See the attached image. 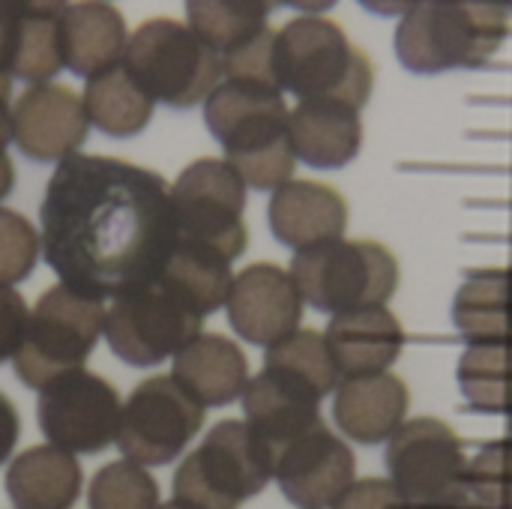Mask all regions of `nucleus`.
Masks as SVG:
<instances>
[{
	"instance_id": "f257e3e1",
	"label": "nucleus",
	"mask_w": 512,
	"mask_h": 509,
	"mask_svg": "<svg viewBox=\"0 0 512 509\" xmlns=\"http://www.w3.org/2000/svg\"><path fill=\"white\" fill-rule=\"evenodd\" d=\"M39 222L45 264L93 300L156 282L177 249L165 180L114 156L63 159L45 186Z\"/></svg>"
},
{
	"instance_id": "f03ea898",
	"label": "nucleus",
	"mask_w": 512,
	"mask_h": 509,
	"mask_svg": "<svg viewBox=\"0 0 512 509\" xmlns=\"http://www.w3.org/2000/svg\"><path fill=\"white\" fill-rule=\"evenodd\" d=\"M291 108L279 87L255 81H228L207 96L204 123L225 150V162L252 189H279L294 180V141L288 129Z\"/></svg>"
},
{
	"instance_id": "7ed1b4c3",
	"label": "nucleus",
	"mask_w": 512,
	"mask_h": 509,
	"mask_svg": "<svg viewBox=\"0 0 512 509\" xmlns=\"http://www.w3.org/2000/svg\"><path fill=\"white\" fill-rule=\"evenodd\" d=\"M510 3L498 0H423L399 18L393 45L405 69L438 75L447 69H477L504 42Z\"/></svg>"
},
{
	"instance_id": "20e7f679",
	"label": "nucleus",
	"mask_w": 512,
	"mask_h": 509,
	"mask_svg": "<svg viewBox=\"0 0 512 509\" xmlns=\"http://www.w3.org/2000/svg\"><path fill=\"white\" fill-rule=\"evenodd\" d=\"M276 81L303 99H333L354 111L369 102L372 60L324 15H300L276 30Z\"/></svg>"
},
{
	"instance_id": "39448f33",
	"label": "nucleus",
	"mask_w": 512,
	"mask_h": 509,
	"mask_svg": "<svg viewBox=\"0 0 512 509\" xmlns=\"http://www.w3.org/2000/svg\"><path fill=\"white\" fill-rule=\"evenodd\" d=\"M123 66L168 108H192L222 84V57L183 21L147 18L126 42Z\"/></svg>"
},
{
	"instance_id": "423d86ee",
	"label": "nucleus",
	"mask_w": 512,
	"mask_h": 509,
	"mask_svg": "<svg viewBox=\"0 0 512 509\" xmlns=\"http://www.w3.org/2000/svg\"><path fill=\"white\" fill-rule=\"evenodd\" d=\"M105 333L102 300L78 294L75 288L57 282L39 294L21 348L15 351V375L24 387L42 390L51 381L78 372L99 336Z\"/></svg>"
},
{
	"instance_id": "0eeeda50",
	"label": "nucleus",
	"mask_w": 512,
	"mask_h": 509,
	"mask_svg": "<svg viewBox=\"0 0 512 509\" xmlns=\"http://www.w3.org/2000/svg\"><path fill=\"white\" fill-rule=\"evenodd\" d=\"M273 480L270 447L240 420L216 423L174 474V501L195 509H240Z\"/></svg>"
},
{
	"instance_id": "6e6552de",
	"label": "nucleus",
	"mask_w": 512,
	"mask_h": 509,
	"mask_svg": "<svg viewBox=\"0 0 512 509\" xmlns=\"http://www.w3.org/2000/svg\"><path fill=\"white\" fill-rule=\"evenodd\" d=\"M288 273L303 303L330 315L384 306L399 285V264L390 249L348 237L297 252Z\"/></svg>"
},
{
	"instance_id": "1a4fd4ad",
	"label": "nucleus",
	"mask_w": 512,
	"mask_h": 509,
	"mask_svg": "<svg viewBox=\"0 0 512 509\" xmlns=\"http://www.w3.org/2000/svg\"><path fill=\"white\" fill-rule=\"evenodd\" d=\"M171 207L177 243H192L234 261L249 243L243 222L246 183L225 159H195L174 180Z\"/></svg>"
},
{
	"instance_id": "9d476101",
	"label": "nucleus",
	"mask_w": 512,
	"mask_h": 509,
	"mask_svg": "<svg viewBox=\"0 0 512 509\" xmlns=\"http://www.w3.org/2000/svg\"><path fill=\"white\" fill-rule=\"evenodd\" d=\"M204 318L162 279L123 294L105 312V339L126 366H159L201 336Z\"/></svg>"
},
{
	"instance_id": "9b49d317",
	"label": "nucleus",
	"mask_w": 512,
	"mask_h": 509,
	"mask_svg": "<svg viewBox=\"0 0 512 509\" xmlns=\"http://www.w3.org/2000/svg\"><path fill=\"white\" fill-rule=\"evenodd\" d=\"M387 471L390 483L402 495L408 509H429L456 501L465 492L468 459L459 435L432 417L405 423L387 441Z\"/></svg>"
},
{
	"instance_id": "f8f14e48",
	"label": "nucleus",
	"mask_w": 512,
	"mask_h": 509,
	"mask_svg": "<svg viewBox=\"0 0 512 509\" xmlns=\"http://www.w3.org/2000/svg\"><path fill=\"white\" fill-rule=\"evenodd\" d=\"M204 411L207 408L192 399L171 375L147 378L129 393L120 411L117 447L126 462L141 468L168 465L201 432Z\"/></svg>"
},
{
	"instance_id": "ddd939ff",
	"label": "nucleus",
	"mask_w": 512,
	"mask_h": 509,
	"mask_svg": "<svg viewBox=\"0 0 512 509\" xmlns=\"http://www.w3.org/2000/svg\"><path fill=\"white\" fill-rule=\"evenodd\" d=\"M120 396L93 372H69L39 390V429L51 447L66 453H102L120 432Z\"/></svg>"
},
{
	"instance_id": "4468645a",
	"label": "nucleus",
	"mask_w": 512,
	"mask_h": 509,
	"mask_svg": "<svg viewBox=\"0 0 512 509\" xmlns=\"http://www.w3.org/2000/svg\"><path fill=\"white\" fill-rule=\"evenodd\" d=\"M354 453L324 423L276 453L273 480L300 509H333L354 486Z\"/></svg>"
},
{
	"instance_id": "2eb2a0df",
	"label": "nucleus",
	"mask_w": 512,
	"mask_h": 509,
	"mask_svg": "<svg viewBox=\"0 0 512 509\" xmlns=\"http://www.w3.org/2000/svg\"><path fill=\"white\" fill-rule=\"evenodd\" d=\"M303 297L288 270L258 261L240 270L231 282L225 309L240 339L270 348L300 330Z\"/></svg>"
},
{
	"instance_id": "dca6fc26",
	"label": "nucleus",
	"mask_w": 512,
	"mask_h": 509,
	"mask_svg": "<svg viewBox=\"0 0 512 509\" xmlns=\"http://www.w3.org/2000/svg\"><path fill=\"white\" fill-rule=\"evenodd\" d=\"M84 99L63 84H33L12 105V141L33 162H63L87 141Z\"/></svg>"
},
{
	"instance_id": "f3484780",
	"label": "nucleus",
	"mask_w": 512,
	"mask_h": 509,
	"mask_svg": "<svg viewBox=\"0 0 512 509\" xmlns=\"http://www.w3.org/2000/svg\"><path fill=\"white\" fill-rule=\"evenodd\" d=\"M267 219L279 243L291 246L294 252H306L345 237L348 204L333 186L315 180H288L273 192Z\"/></svg>"
},
{
	"instance_id": "a211bd4d",
	"label": "nucleus",
	"mask_w": 512,
	"mask_h": 509,
	"mask_svg": "<svg viewBox=\"0 0 512 509\" xmlns=\"http://www.w3.org/2000/svg\"><path fill=\"white\" fill-rule=\"evenodd\" d=\"M240 399L249 429L270 447L273 462L282 447L321 426V399L303 384L270 369L249 378Z\"/></svg>"
},
{
	"instance_id": "6ab92c4d",
	"label": "nucleus",
	"mask_w": 512,
	"mask_h": 509,
	"mask_svg": "<svg viewBox=\"0 0 512 509\" xmlns=\"http://www.w3.org/2000/svg\"><path fill=\"white\" fill-rule=\"evenodd\" d=\"M324 342L342 378L390 372L405 345V330L387 306H366L333 315Z\"/></svg>"
},
{
	"instance_id": "aec40b11",
	"label": "nucleus",
	"mask_w": 512,
	"mask_h": 509,
	"mask_svg": "<svg viewBox=\"0 0 512 509\" xmlns=\"http://www.w3.org/2000/svg\"><path fill=\"white\" fill-rule=\"evenodd\" d=\"M408 414V387L393 372L342 378L336 387L333 417L345 438L357 444H384L402 426Z\"/></svg>"
},
{
	"instance_id": "412c9836",
	"label": "nucleus",
	"mask_w": 512,
	"mask_h": 509,
	"mask_svg": "<svg viewBox=\"0 0 512 509\" xmlns=\"http://www.w3.org/2000/svg\"><path fill=\"white\" fill-rule=\"evenodd\" d=\"M171 378L204 408L231 405L249 384V363L237 342L219 333L192 339L171 366Z\"/></svg>"
},
{
	"instance_id": "4be33fe9",
	"label": "nucleus",
	"mask_w": 512,
	"mask_h": 509,
	"mask_svg": "<svg viewBox=\"0 0 512 509\" xmlns=\"http://www.w3.org/2000/svg\"><path fill=\"white\" fill-rule=\"evenodd\" d=\"M294 153L312 168L348 165L363 141L360 111L333 99H303L288 114Z\"/></svg>"
},
{
	"instance_id": "5701e85b",
	"label": "nucleus",
	"mask_w": 512,
	"mask_h": 509,
	"mask_svg": "<svg viewBox=\"0 0 512 509\" xmlns=\"http://www.w3.org/2000/svg\"><path fill=\"white\" fill-rule=\"evenodd\" d=\"M126 21L111 3H66L63 12V57L69 72L96 78L111 66L123 63L126 54Z\"/></svg>"
},
{
	"instance_id": "b1692460",
	"label": "nucleus",
	"mask_w": 512,
	"mask_h": 509,
	"mask_svg": "<svg viewBox=\"0 0 512 509\" xmlns=\"http://www.w3.org/2000/svg\"><path fill=\"white\" fill-rule=\"evenodd\" d=\"M81 492V468L72 453L30 447L6 471V495L15 509H72Z\"/></svg>"
},
{
	"instance_id": "393cba45",
	"label": "nucleus",
	"mask_w": 512,
	"mask_h": 509,
	"mask_svg": "<svg viewBox=\"0 0 512 509\" xmlns=\"http://www.w3.org/2000/svg\"><path fill=\"white\" fill-rule=\"evenodd\" d=\"M453 324L468 345L512 339L510 270L483 267L471 270L453 300Z\"/></svg>"
},
{
	"instance_id": "a878e982",
	"label": "nucleus",
	"mask_w": 512,
	"mask_h": 509,
	"mask_svg": "<svg viewBox=\"0 0 512 509\" xmlns=\"http://www.w3.org/2000/svg\"><path fill=\"white\" fill-rule=\"evenodd\" d=\"M81 99H84L87 120L111 138L141 135L156 105L153 96L132 78V72L123 63L90 78Z\"/></svg>"
},
{
	"instance_id": "bb28decb",
	"label": "nucleus",
	"mask_w": 512,
	"mask_h": 509,
	"mask_svg": "<svg viewBox=\"0 0 512 509\" xmlns=\"http://www.w3.org/2000/svg\"><path fill=\"white\" fill-rule=\"evenodd\" d=\"M159 279L180 300H186L201 318H207L210 312L225 306L234 273H231V261L222 258L219 252L192 243H177Z\"/></svg>"
},
{
	"instance_id": "cd10ccee",
	"label": "nucleus",
	"mask_w": 512,
	"mask_h": 509,
	"mask_svg": "<svg viewBox=\"0 0 512 509\" xmlns=\"http://www.w3.org/2000/svg\"><path fill=\"white\" fill-rule=\"evenodd\" d=\"M63 12H66V3H24L18 42H15V60H12V78L45 84L66 66Z\"/></svg>"
},
{
	"instance_id": "c85d7f7f",
	"label": "nucleus",
	"mask_w": 512,
	"mask_h": 509,
	"mask_svg": "<svg viewBox=\"0 0 512 509\" xmlns=\"http://www.w3.org/2000/svg\"><path fill=\"white\" fill-rule=\"evenodd\" d=\"M459 387L480 414L512 411V339L468 345L459 360Z\"/></svg>"
},
{
	"instance_id": "c756f323",
	"label": "nucleus",
	"mask_w": 512,
	"mask_h": 509,
	"mask_svg": "<svg viewBox=\"0 0 512 509\" xmlns=\"http://www.w3.org/2000/svg\"><path fill=\"white\" fill-rule=\"evenodd\" d=\"M270 3L258 0H192L186 3L189 27L219 54L240 48L252 36H258L267 24Z\"/></svg>"
},
{
	"instance_id": "7c9ffc66",
	"label": "nucleus",
	"mask_w": 512,
	"mask_h": 509,
	"mask_svg": "<svg viewBox=\"0 0 512 509\" xmlns=\"http://www.w3.org/2000/svg\"><path fill=\"white\" fill-rule=\"evenodd\" d=\"M264 369L303 384L318 399L339 387V369L333 363V354L324 342V333L315 330H297L282 342L270 345L264 351Z\"/></svg>"
},
{
	"instance_id": "2f4dec72",
	"label": "nucleus",
	"mask_w": 512,
	"mask_h": 509,
	"mask_svg": "<svg viewBox=\"0 0 512 509\" xmlns=\"http://www.w3.org/2000/svg\"><path fill=\"white\" fill-rule=\"evenodd\" d=\"M90 509H156L159 483L135 462H108L102 465L87 492Z\"/></svg>"
},
{
	"instance_id": "473e14b6",
	"label": "nucleus",
	"mask_w": 512,
	"mask_h": 509,
	"mask_svg": "<svg viewBox=\"0 0 512 509\" xmlns=\"http://www.w3.org/2000/svg\"><path fill=\"white\" fill-rule=\"evenodd\" d=\"M468 498L483 509H512V441L486 444L465 474Z\"/></svg>"
},
{
	"instance_id": "72a5a7b5",
	"label": "nucleus",
	"mask_w": 512,
	"mask_h": 509,
	"mask_svg": "<svg viewBox=\"0 0 512 509\" xmlns=\"http://www.w3.org/2000/svg\"><path fill=\"white\" fill-rule=\"evenodd\" d=\"M39 246L36 228L21 213L0 207V285L12 288L33 273Z\"/></svg>"
},
{
	"instance_id": "f704fd0d",
	"label": "nucleus",
	"mask_w": 512,
	"mask_h": 509,
	"mask_svg": "<svg viewBox=\"0 0 512 509\" xmlns=\"http://www.w3.org/2000/svg\"><path fill=\"white\" fill-rule=\"evenodd\" d=\"M273 48H276V30L273 27H264L258 36H252L249 42H243L240 48H234V51H228L222 57V78H228V81H255V84L279 87Z\"/></svg>"
},
{
	"instance_id": "c9c22d12",
	"label": "nucleus",
	"mask_w": 512,
	"mask_h": 509,
	"mask_svg": "<svg viewBox=\"0 0 512 509\" xmlns=\"http://www.w3.org/2000/svg\"><path fill=\"white\" fill-rule=\"evenodd\" d=\"M27 318L30 312H27L24 297L15 288L0 285V363L15 357V351L21 348Z\"/></svg>"
},
{
	"instance_id": "e433bc0d",
	"label": "nucleus",
	"mask_w": 512,
	"mask_h": 509,
	"mask_svg": "<svg viewBox=\"0 0 512 509\" xmlns=\"http://www.w3.org/2000/svg\"><path fill=\"white\" fill-rule=\"evenodd\" d=\"M333 509H408V504L390 480L369 477L354 480V486L333 504Z\"/></svg>"
},
{
	"instance_id": "4c0bfd02",
	"label": "nucleus",
	"mask_w": 512,
	"mask_h": 509,
	"mask_svg": "<svg viewBox=\"0 0 512 509\" xmlns=\"http://www.w3.org/2000/svg\"><path fill=\"white\" fill-rule=\"evenodd\" d=\"M21 12H24V3L0 0V78H12V60H15Z\"/></svg>"
},
{
	"instance_id": "58836bf2",
	"label": "nucleus",
	"mask_w": 512,
	"mask_h": 509,
	"mask_svg": "<svg viewBox=\"0 0 512 509\" xmlns=\"http://www.w3.org/2000/svg\"><path fill=\"white\" fill-rule=\"evenodd\" d=\"M18 435H21L18 411L12 405V399L6 393H0V465L12 456V450L18 444Z\"/></svg>"
},
{
	"instance_id": "ea45409f",
	"label": "nucleus",
	"mask_w": 512,
	"mask_h": 509,
	"mask_svg": "<svg viewBox=\"0 0 512 509\" xmlns=\"http://www.w3.org/2000/svg\"><path fill=\"white\" fill-rule=\"evenodd\" d=\"M12 78H0V156L6 153V144L12 141V108H9Z\"/></svg>"
},
{
	"instance_id": "a19ab883",
	"label": "nucleus",
	"mask_w": 512,
	"mask_h": 509,
	"mask_svg": "<svg viewBox=\"0 0 512 509\" xmlns=\"http://www.w3.org/2000/svg\"><path fill=\"white\" fill-rule=\"evenodd\" d=\"M12 186H15V165H12V159L3 153V156H0V201L12 192Z\"/></svg>"
},
{
	"instance_id": "79ce46f5",
	"label": "nucleus",
	"mask_w": 512,
	"mask_h": 509,
	"mask_svg": "<svg viewBox=\"0 0 512 509\" xmlns=\"http://www.w3.org/2000/svg\"><path fill=\"white\" fill-rule=\"evenodd\" d=\"M429 509H483V507H477L468 495H462V498H456V501H447V504H438V507H429Z\"/></svg>"
},
{
	"instance_id": "37998d69",
	"label": "nucleus",
	"mask_w": 512,
	"mask_h": 509,
	"mask_svg": "<svg viewBox=\"0 0 512 509\" xmlns=\"http://www.w3.org/2000/svg\"><path fill=\"white\" fill-rule=\"evenodd\" d=\"M156 509H195V507H189V504H183V501H168V504H159Z\"/></svg>"
},
{
	"instance_id": "c03bdc74",
	"label": "nucleus",
	"mask_w": 512,
	"mask_h": 509,
	"mask_svg": "<svg viewBox=\"0 0 512 509\" xmlns=\"http://www.w3.org/2000/svg\"><path fill=\"white\" fill-rule=\"evenodd\" d=\"M507 435H510V441H512V411L507 414Z\"/></svg>"
},
{
	"instance_id": "a18cd8bd",
	"label": "nucleus",
	"mask_w": 512,
	"mask_h": 509,
	"mask_svg": "<svg viewBox=\"0 0 512 509\" xmlns=\"http://www.w3.org/2000/svg\"><path fill=\"white\" fill-rule=\"evenodd\" d=\"M510 282H512V270H510Z\"/></svg>"
},
{
	"instance_id": "49530a36",
	"label": "nucleus",
	"mask_w": 512,
	"mask_h": 509,
	"mask_svg": "<svg viewBox=\"0 0 512 509\" xmlns=\"http://www.w3.org/2000/svg\"><path fill=\"white\" fill-rule=\"evenodd\" d=\"M510 12H512V6H510Z\"/></svg>"
}]
</instances>
